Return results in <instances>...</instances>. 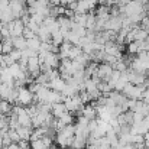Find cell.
I'll use <instances>...</instances> for the list:
<instances>
[{
  "label": "cell",
  "mask_w": 149,
  "mask_h": 149,
  "mask_svg": "<svg viewBox=\"0 0 149 149\" xmlns=\"http://www.w3.org/2000/svg\"><path fill=\"white\" fill-rule=\"evenodd\" d=\"M74 138H75V126L74 125H68L64 129H61V130L56 132L55 142L58 143V146L61 149L71 148V143H72V139Z\"/></svg>",
  "instance_id": "1"
},
{
  "label": "cell",
  "mask_w": 149,
  "mask_h": 149,
  "mask_svg": "<svg viewBox=\"0 0 149 149\" xmlns=\"http://www.w3.org/2000/svg\"><path fill=\"white\" fill-rule=\"evenodd\" d=\"M143 91H145V87L143 86H133V84H126V87L123 88V96L126 99H132V100H142L143 99Z\"/></svg>",
  "instance_id": "2"
},
{
  "label": "cell",
  "mask_w": 149,
  "mask_h": 149,
  "mask_svg": "<svg viewBox=\"0 0 149 149\" xmlns=\"http://www.w3.org/2000/svg\"><path fill=\"white\" fill-rule=\"evenodd\" d=\"M35 103V94L28 88V87H20L19 88V96H17V106L22 107H29L31 104Z\"/></svg>",
  "instance_id": "3"
},
{
  "label": "cell",
  "mask_w": 149,
  "mask_h": 149,
  "mask_svg": "<svg viewBox=\"0 0 149 149\" xmlns=\"http://www.w3.org/2000/svg\"><path fill=\"white\" fill-rule=\"evenodd\" d=\"M64 104H65V107L70 113H78L84 107V103L80 99V94H77L74 97H67L64 100Z\"/></svg>",
  "instance_id": "4"
},
{
  "label": "cell",
  "mask_w": 149,
  "mask_h": 149,
  "mask_svg": "<svg viewBox=\"0 0 149 149\" xmlns=\"http://www.w3.org/2000/svg\"><path fill=\"white\" fill-rule=\"evenodd\" d=\"M7 26H9V31H10L12 38H16V36H23L25 23L22 22V19H15V20H13V22H10Z\"/></svg>",
  "instance_id": "5"
},
{
  "label": "cell",
  "mask_w": 149,
  "mask_h": 149,
  "mask_svg": "<svg viewBox=\"0 0 149 149\" xmlns=\"http://www.w3.org/2000/svg\"><path fill=\"white\" fill-rule=\"evenodd\" d=\"M113 67L110 65V64H99V70H97V77H99L101 81H109L110 80V77H111V74H113Z\"/></svg>",
  "instance_id": "6"
},
{
  "label": "cell",
  "mask_w": 149,
  "mask_h": 149,
  "mask_svg": "<svg viewBox=\"0 0 149 149\" xmlns=\"http://www.w3.org/2000/svg\"><path fill=\"white\" fill-rule=\"evenodd\" d=\"M127 72H129V83L133 86H143L145 81L148 80L146 75L142 72H136L133 70H127Z\"/></svg>",
  "instance_id": "7"
},
{
  "label": "cell",
  "mask_w": 149,
  "mask_h": 149,
  "mask_svg": "<svg viewBox=\"0 0 149 149\" xmlns=\"http://www.w3.org/2000/svg\"><path fill=\"white\" fill-rule=\"evenodd\" d=\"M120 29H122V16H119V17H111L110 16V19L106 23V31H111V32L117 33Z\"/></svg>",
  "instance_id": "8"
},
{
  "label": "cell",
  "mask_w": 149,
  "mask_h": 149,
  "mask_svg": "<svg viewBox=\"0 0 149 149\" xmlns=\"http://www.w3.org/2000/svg\"><path fill=\"white\" fill-rule=\"evenodd\" d=\"M0 83L1 84H7V86H15V78H13L9 67L0 68Z\"/></svg>",
  "instance_id": "9"
},
{
  "label": "cell",
  "mask_w": 149,
  "mask_h": 149,
  "mask_svg": "<svg viewBox=\"0 0 149 149\" xmlns=\"http://www.w3.org/2000/svg\"><path fill=\"white\" fill-rule=\"evenodd\" d=\"M81 116H84L88 120H96V117H97V107L93 106V104H86L81 109Z\"/></svg>",
  "instance_id": "10"
},
{
  "label": "cell",
  "mask_w": 149,
  "mask_h": 149,
  "mask_svg": "<svg viewBox=\"0 0 149 149\" xmlns=\"http://www.w3.org/2000/svg\"><path fill=\"white\" fill-rule=\"evenodd\" d=\"M65 87H67V81H65L64 78H61V77H58V78H55V80L49 81V88L51 90H54V91L62 93V91L65 90Z\"/></svg>",
  "instance_id": "11"
},
{
  "label": "cell",
  "mask_w": 149,
  "mask_h": 149,
  "mask_svg": "<svg viewBox=\"0 0 149 149\" xmlns=\"http://www.w3.org/2000/svg\"><path fill=\"white\" fill-rule=\"evenodd\" d=\"M67 111H68V110H67V107H65L64 103H55V104H52V110H51V113H52V116H54L55 119L62 117Z\"/></svg>",
  "instance_id": "12"
},
{
  "label": "cell",
  "mask_w": 149,
  "mask_h": 149,
  "mask_svg": "<svg viewBox=\"0 0 149 149\" xmlns=\"http://www.w3.org/2000/svg\"><path fill=\"white\" fill-rule=\"evenodd\" d=\"M36 36L39 38L41 42H51V41H52V33L48 31V28L44 26V25H41V28H39Z\"/></svg>",
  "instance_id": "13"
},
{
  "label": "cell",
  "mask_w": 149,
  "mask_h": 149,
  "mask_svg": "<svg viewBox=\"0 0 149 149\" xmlns=\"http://www.w3.org/2000/svg\"><path fill=\"white\" fill-rule=\"evenodd\" d=\"M13 41V47L15 49H19V51H25L28 48V39L23 38V36H16V38H12Z\"/></svg>",
  "instance_id": "14"
},
{
  "label": "cell",
  "mask_w": 149,
  "mask_h": 149,
  "mask_svg": "<svg viewBox=\"0 0 149 149\" xmlns=\"http://www.w3.org/2000/svg\"><path fill=\"white\" fill-rule=\"evenodd\" d=\"M17 130V133H19V136H20V139L22 141H28V142H31V136H32V127H25V126H20L19 129H16Z\"/></svg>",
  "instance_id": "15"
},
{
  "label": "cell",
  "mask_w": 149,
  "mask_h": 149,
  "mask_svg": "<svg viewBox=\"0 0 149 149\" xmlns=\"http://www.w3.org/2000/svg\"><path fill=\"white\" fill-rule=\"evenodd\" d=\"M13 49H15V47H13L12 38H9V39H1V54H3V55H9Z\"/></svg>",
  "instance_id": "16"
},
{
  "label": "cell",
  "mask_w": 149,
  "mask_h": 149,
  "mask_svg": "<svg viewBox=\"0 0 149 149\" xmlns=\"http://www.w3.org/2000/svg\"><path fill=\"white\" fill-rule=\"evenodd\" d=\"M135 113H139V114H142V116H145V117L149 116V104L145 103V101H142V100H139L138 104H136Z\"/></svg>",
  "instance_id": "17"
},
{
  "label": "cell",
  "mask_w": 149,
  "mask_h": 149,
  "mask_svg": "<svg viewBox=\"0 0 149 149\" xmlns=\"http://www.w3.org/2000/svg\"><path fill=\"white\" fill-rule=\"evenodd\" d=\"M52 45H55V47H61L64 42H65V39H64V33L61 32V31H56V32H54L52 33Z\"/></svg>",
  "instance_id": "18"
},
{
  "label": "cell",
  "mask_w": 149,
  "mask_h": 149,
  "mask_svg": "<svg viewBox=\"0 0 149 149\" xmlns=\"http://www.w3.org/2000/svg\"><path fill=\"white\" fill-rule=\"evenodd\" d=\"M86 146H87V141L75 136V138L72 139V143H71V148L70 149H84Z\"/></svg>",
  "instance_id": "19"
},
{
  "label": "cell",
  "mask_w": 149,
  "mask_h": 149,
  "mask_svg": "<svg viewBox=\"0 0 149 149\" xmlns=\"http://www.w3.org/2000/svg\"><path fill=\"white\" fill-rule=\"evenodd\" d=\"M41 41H39V38L36 36V38H33V39H28V48L29 49H33V51H38L41 49Z\"/></svg>",
  "instance_id": "20"
},
{
  "label": "cell",
  "mask_w": 149,
  "mask_h": 149,
  "mask_svg": "<svg viewBox=\"0 0 149 149\" xmlns=\"http://www.w3.org/2000/svg\"><path fill=\"white\" fill-rule=\"evenodd\" d=\"M87 15H88V13H87ZM87 15L75 13V15H74V17H72V20H74L77 25H80V26H84V28H86V25H87Z\"/></svg>",
  "instance_id": "21"
},
{
  "label": "cell",
  "mask_w": 149,
  "mask_h": 149,
  "mask_svg": "<svg viewBox=\"0 0 149 149\" xmlns=\"http://www.w3.org/2000/svg\"><path fill=\"white\" fill-rule=\"evenodd\" d=\"M64 126H68V125H72V120H74V116H72V113H70V111H67L62 117H59L58 119Z\"/></svg>",
  "instance_id": "22"
},
{
  "label": "cell",
  "mask_w": 149,
  "mask_h": 149,
  "mask_svg": "<svg viewBox=\"0 0 149 149\" xmlns=\"http://www.w3.org/2000/svg\"><path fill=\"white\" fill-rule=\"evenodd\" d=\"M113 70H116V71H120V72H125V71H127L129 70V65L123 61V59H119L114 65H113Z\"/></svg>",
  "instance_id": "23"
},
{
  "label": "cell",
  "mask_w": 149,
  "mask_h": 149,
  "mask_svg": "<svg viewBox=\"0 0 149 149\" xmlns=\"http://www.w3.org/2000/svg\"><path fill=\"white\" fill-rule=\"evenodd\" d=\"M83 52H84V51H83V48H80V47H72V48H71V51H70V59H71V61L77 59V58H78Z\"/></svg>",
  "instance_id": "24"
},
{
  "label": "cell",
  "mask_w": 149,
  "mask_h": 149,
  "mask_svg": "<svg viewBox=\"0 0 149 149\" xmlns=\"http://www.w3.org/2000/svg\"><path fill=\"white\" fill-rule=\"evenodd\" d=\"M139 52H141V49H139V42H138V41L127 45V54H129V55H136V54H139Z\"/></svg>",
  "instance_id": "25"
},
{
  "label": "cell",
  "mask_w": 149,
  "mask_h": 149,
  "mask_svg": "<svg viewBox=\"0 0 149 149\" xmlns=\"http://www.w3.org/2000/svg\"><path fill=\"white\" fill-rule=\"evenodd\" d=\"M9 58L12 59V62H13V64H15V62H19V61L22 59V51L13 49L10 54H9Z\"/></svg>",
  "instance_id": "26"
},
{
  "label": "cell",
  "mask_w": 149,
  "mask_h": 149,
  "mask_svg": "<svg viewBox=\"0 0 149 149\" xmlns=\"http://www.w3.org/2000/svg\"><path fill=\"white\" fill-rule=\"evenodd\" d=\"M7 135L10 136V139H12V142H13V143H19V142L22 141L16 129H9V130H7Z\"/></svg>",
  "instance_id": "27"
},
{
  "label": "cell",
  "mask_w": 149,
  "mask_h": 149,
  "mask_svg": "<svg viewBox=\"0 0 149 149\" xmlns=\"http://www.w3.org/2000/svg\"><path fill=\"white\" fill-rule=\"evenodd\" d=\"M31 149H48V148L45 146V143L42 142V139H38V141L31 142Z\"/></svg>",
  "instance_id": "28"
},
{
  "label": "cell",
  "mask_w": 149,
  "mask_h": 149,
  "mask_svg": "<svg viewBox=\"0 0 149 149\" xmlns=\"http://www.w3.org/2000/svg\"><path fill=\"white\" fill-rule=\"evenodd\" d=\"M23 38H26V39H33V38H36V33H35L33 31H31V29H28V28L25 26V31H23Z\"/></svg>",
  "instance_id": "29"
},
{
  "label": "cell",
  "mask_w": 149,
  "mask_h": 149,
  "mask_svg": "<svg viewBox=\"0 0 149 149\" xmlns=\"http://www.w3.org/2000/svg\"><path fill=\"white\" fill-rule=\"evenodd\" d=\"M80 99H81V101H83L84 106H86L88 101H91V96H90L87 91H81V93H80Z\"/></svg>",
  "instance_id": "30"
},
{
  "label": "cell",
  "mask_w": 149,
  "mask_h": 149,
  "mask_svg": "<svg viewBox=\"0 0 149 149\" xmlns=\"http://www.w3.org/2000/svg\"><path fill=\"white\" fill-rule=\"evenodd\" d=\"M141 28L145 29V31L149 33V15L146 16V17H143V20L141 22Z\"/></svg>",
  "instance_id": "31"
},
{
  "label": "cell",
  "mask_w": 149,
  "mask_h": 149,
  "mask_svg": "<svg viewBox=\"0 0 149 149\" xmlns=\"http://www.w3.org/2000/svg\"><path fill=\"white\" fill-rule=\"evenodd\" d=\"M142 101H145V103L149 104V87H146L145 91H143V99H142Z\"/></svg>",
  "instance_id": "32"
},
{
  "label": "cell",
  "mask_w": 149,
  "mask_h": 149,
  "mask_svg": "<svg viewBox=\"0 0 149 149\" xmlns=\"http://www.w3.org/2000/svg\"><path fill=\"white\" fill-rule=\"evenodd\" d=\"M4 149H20V148H19V143H10L9 146H6Z\"/></svg>",
  "instance_id": "33"
},
{
  "label": "cell",
  "mask_w": 149,
  "mask_h": 149,
  "mask_svg": "<svg viewBox=\"0 0 149 149\" xmlns=\"http://www.w3.org/2000/svg\"><path fill=\"white\" fill-rule=\"evenodd\" d=\"M51 6H59L61 4V0H49Z\"/></svg>",
  "instance_id": "34"
},
{
  "label": "cell",
  "mask_w": 149,
  "mask_h": 149,
  "mask_svg": "<svg viewBox=\"0 0 149 149\" xmlns=\"http://www.w3.org/2000/svg\"><path fill=\"white\" fill-rule=\"evenodd\" d=\"M143 125H145V127L149 130V116H146V117L143 119Z\"/></svg>",
  "instance_id": "35"
},
{
  "label": "cell",
  "mask_w": 149,
  "mask_h": 149,
  "mask_svg": "<svg viewBox=\"0 0 149 149\" xmlns=\"http://www.w3.org/2000/svg\"><path fill=\"white\" fill-rule=\"evenodd\" d=\"M35 3H38V0H26V4H28V6H32V4H35Z\"/></svg>",
  "instance_id": "36"
},
{
  "label": "cell",
  "mask_w": 149,
  "mask_h": 149,
  "mask_svg": "<svg viewBox=\"0 0 149 149\" xmlns=\"http://www.w3.org/2000/svg\"><path fill=\"white\" fill-rule=\"evenodd\" d=\"M48 149H59V148H56V146H54V145H52V146H49Z\"/></svg>",
  "instance_id": "37"
},
{
  "label": "cell",
  "mask_w": 149,
  "mask_h": 149,
  "mask_svg": "<svg viewBox=\"0 0 149 149\" xmlns=\"http://www.w3.org/2000/svg\"><path fill=\"white\" fill-rule=\"evenodd\" d=\"M1 101H3V99H1V97H0V103H1Z\"/></svg>",
  "instance_id": "38"
},
{
  "label": "cell",
  "mask_w": 149,
  "mask_h": 149,
  "mask_svg": "<svg viewBox=\"0 0 149 149\" xmlns=\"http://www.w3.org/2000/svg\"><path fill=\"white\" fill-rule=\"evenodd\" d=\"M59 149H61V148H59Z\"/></svg>",
  "instance_id": "39"
}]
</instances>
